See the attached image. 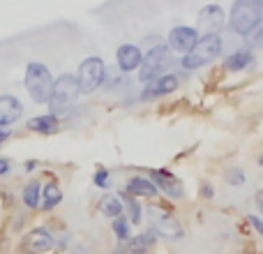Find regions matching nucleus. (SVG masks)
Instances as JSON below:
<instances>
[{
    "instance_id": "obj_1",
    "label": "nucleus",
    "mask_w": 263,
    "mask_h": 254,
    "mask_svg": "<svg viewBox=\"0 0 263 254\" xmlns=\"http://www.w3.org/2000/svg\"><path fill=\"white\" fill-rule=\"evenodd\" d=\"M263 0H233L229 23L231 30L240 37H250L256 28H261Z\"/></svg>"
},
{
    "instance_id": "obj_2",
    "label": "nucleus",
    "mask_w": 263,
    "mask_h": 254,
    "mask_svg": "<svg viewBox=\"0 0 263 254\" xmlns=\"http://www.w3.org/2000/svg\"><path fill=\"white\" fill-rule=\"evenodd\" d=\"M79 83L74 74H60L58 79L53 81V90H51V97L46 104L51 106V116L58 118V114H67L79 100Z\"/></svg>"
},
{
    "instance_id": "obj_3",
    "label": "nucleus",
    "mask_w": 263,
    "mask_h": 254,
    "mask_svg": "<svg viewBox=\"0 0 263 254\" xmlns=\"http://www.w3.org/2000/svg\"><path fill=\"white\" fill-rule=\"evenodd\" d=\"M23 83H26V90L35 104H46L49 102L51 90H53V77H51L49 67L44 63H28Z\"/></svg>"
},
{
    "instance_id": "obj_4",
    "label": "nucleus",
    "mask_w": 263,
    "mask_h": 254,
    "mask_svg": "<svg viewBox=\"0 0 263 254\" xmlns=\"http://www.w3.org/2000/svg\"><path fill=\"white\" fill-rule=\"evenodd\" d=\"M222 37L219 35H203L199 37V42L194 44V49L190 53L182 56V67L185 69H199L210 65L219 53H222Z\"/></svg>"
},
{
    "instance_id": "obj_5",
    "label": "nucleus",
    "mask_w": 263,
    "mask_h": 254,
    "mask_svg": "<svg viewBox=\"0 0 263 254\" xmlns=\"http://www.w3.org/2000/svg\"><path fill=\"white\" fill-rule=\"evenodd\" d=\"M171 65V51L168 46L164 44H157L155 49H150L148 53L141 58V65H139V79L143 83H153L155 79L164 77Z\"/></svg>"
},
{
    "instance_id": "obj_6",
    "label": "nucleus",
    "mask_w": 263,
    "mask_h": 254,
    "mask_svg": "<svg viewBox=\"0 0 263 254\" xmlns=\"http://www.w3.org/2000/svg\"><path fill=\"white\" fill-rule=\"evenodd\" d=\"M104 79H106V65L97 56H90V58H86L79 65L77 83H79V93H83V95L95 93L104 83Z\"/></svg>"
},
{
    "instance_id": "obj_7",
    "label": "nucleus",
    "mask_w": 263,
    "mask_h": 254,
    "mask_svg": "<svg viewBox=\"0 0 263 254\" xmlns=\"http://www.w3.org/2000/svg\"><path fill=\"white\" fill-rule=\"evenodd\" d=\"M148 220H150V229H153L155 233H159V236L173 238V241H180V238L185 236L180 222H178L171 213L162 210L159 206H150L148 208Z\"/></svg>"
},
{
    "instance_id": "obj_8",
    "label": "nucleus",
    "mask_w": 263,
    "mask_h": 254,
    "mask_svg": "<svg viewBox=\"0 0 263 254\" xmlns=\"http://www.w3.org/2000/svg\"><path fill=\"white\" fill-rule=\"evenodd\" d=\"M199 42V32L196 28L190 26H176L168 32V51H176V53H190L194 49V44Z\"/></svg>"
},
{
    "instance_id": "obj_9",
    "label": "nucleus",
    "mask_w": 263,
    "mask_h": 254,
    "mask_svg": "<svg viewBox=\"0 0 263 254\" xmlns=\"http://www.w3.org/2000/svg\"><path fill=\"white\" fill-rule=\"evenodd\" d=\"M224 26V9L219 5H205L199 12L196 19V32H203V35H217Z\"/></svg>"
},
{
    "instance_id": "obj_10",
    "label": "nucleus",
    "mask_w": 263,
    "mask_h": 254,
    "mask_svg": "<svg viewBox=\"0 0 263 254\" xmlns=\"http://www.w3.org/2000/svg\"><path fill=\"white\" fill-rule=\"evenodd\" d=\"M150 180H153V185L157 187V190H162L164 194L171 196V199H180V196L185 194V187H182L180 178H176L171 171L155 169V171H150Z\"/></svg>"
},
{
    "instance_id": "obj_11",
    "label": "nucleus",
    "mask_w": 263,
    "mask_h": 254,
    "mask_svg": "<svg viewBox=\"0 0 263 254\" xmlns=\"http://www.w3.org/2000/svg\"><path fill=\"white\" fill-rule=\"evenodd\" d=\"M53 247V236L46 227H37L23 238V252L26 254H44Z\"/></svg>"
},
{
    "instance_id": "obj_12",
    "label": "nucleus",
    "mask_w": 263,
    "mask_h": 254,
    "mask_svg": "<svg viewBox=\"0 0 263 254\" xmlns=\"http://www.w3.org/2000/svg\"><path fill=\"white\" fill-rule=\"evenodd\" d=\"M178 88V77L176 74H164V77L155 79L153 83H148V88L143 90L141 100L148 102V100H157V97H164L168 93H173Z\"/></svg>"
},
{
    "instance_id": "obj_13",
    "label": "nucleus",
    "mask_w": 263,
    "mask_h": 254,
    "mask_svg": "<svg viewBox=\"0 0 263 254\" xmlns=\"http://www.w3.org/2000/svg\"><path fill=\"white\" fill-rule=\"evenodd\" d=\"M23 116V104L14 95H0V127L14 125Z\"/></svg>"
},
{
    "instance_id": "obj_14",
    "label": "nucleus",
    "mask_w": 263,
    "mask_h": 254,
    "mask_svg": "<svg viewBox=\"0 0 263 254\" xmlns=\"http://www.w3.org/2000/svg\"><path fill=\"white\" fill-rule=\"evenodd\" d=\"M141 58H143V53H141V49L136 44H123L116 51V60H118L120 72H134V69H139Z\"/></svg>"
},
{
    "instance_id": "obj_15",
    "label": "nucleus",
    "mask_w": 263,
    "mask_h": 254,
    "mask_svg": "<svg viewBox=\"0 0 263 254\" xmlns=\"http://www.w3.org/2000/svg\"><path fill=\"white\" fill-rule=\"evenodd\" d=\"M26 127L30 132H37V134H55L60 130V120L55 116L46 114V116H35L26 123Z\"/></svg>"
},
{
    "instance_id": "obj_16",
    "label": "nucleus",
    "mask_w": 263,
    "mask_h": 254,
    "mask_svg": "<svg viewBox=\"0 0 263 254\" xmlns=\"http://www.w3.org/2000/svg\"><path fill=\"white\" fill-rule=\"evenodd\" d=\"M252 65H254V56H252L250 49L233 51V53L227 56V60H224V67H227L229 72H242V69L252 67Z\"/></svg>"
},
{
    "instance_id": "obj_17",
    "label": "nucleus",
    "mask_w": 263,
    "mask_h": 254,
    "mask_svg": "<svg viewBox=\"0 0 263 254\" xmlns=\"http://www.w3.org/2000/svg\"><path fill=\"white\" fill-rule=\"evenodd\" d=\"M157 187L153 185L150 178H143V176H134L129 178L127 183V194L129 196H157Z\"/></svg>"
},
{
    "instance_id": "obj_18",
    "label": "nucleus",
    "mask_w": 263,
    "mask_h": 254,
    "mask_svg": "<svg viewBox=\"0 0 263 254\" xmlns=\"http://www.w3.org/2000/svg\"><path fill=\"white\" fill-rule=\"evenodd\" d=\"M60 201H63V190H60L55 183H46L44 190H42V194H40L42 208H44V210H53Z\"/></svg>"
},
{
    "instance_id": "obj_19",
    "label": "nucleus",
    "mask_w": 263,
    "mask_h": 254,
    "mask_svg": "<svg viewBox=\"0 0 263 254\" xmlns=\"http://www.w3.org/2000/svg\"><path fill=\"white\" fill-rule=\"evenodd\" d=\"M157 243V233L150 229V231H145V233H139V236H134L129 241V252L132 254H145L150 250V247Z\"/></svg>"
},
{
    "instance_id": "obj_20",
    "label": "nucleus",
    "mask_w": 263,
    "mask_h": 254,
    "mask_svg": "<svg viewBox=\"0 0 263 254\" xmlns=\"http://www.w3.org/2000/svg\"><path fill=\"white\" fill-rule=\"evenodd\" d=\"M120 204H123V210H127L129 222L141 224V220H143V208H141V204L136 201V196H129L127 192H125L123 199H120Z\"/></svg>"
},
{
    "instance_id": "obj_21",
    "label": "nucleus",
    "mask_w": 263,
    "mask_h": 254,
    "mask_svg": "<svg viewBox=\"0 0 263 254\" xmlns=\"http://www.w3.org/2000/svg\"><path fill=\"white\" fill-rule=\"evenodd\" d=\"M40 194H42V185L37 180H30L26 187H23L21 199H23V204H26L28 208L35 210V208H40Z\"/></svg>"
},
{
    "instance_id": "obj_22",
    "label": "nucleus",
    "mask_w": 263,
    "mask_h": 254,
    "mask_svg": "<svg viewBox=\"0 0 263 254\" xmlns=\"http://www.w3.org/2000/svg\"><path fill=\"white\" fill-rule=\"evenodd\" d=\"M100 213L109 220H116L123 215V204H120L118 196H104V199L100 201Z\"/></svg>"
},
{
    "instance_id": "obj_23",
    "label": "nucleus",
    "mask_w": 263,
    "mask_h": 254,
    "mask_svg": "<svg viewBox=\"0 0 263 254\" xmlns=\"http://www.w3.org/2000/svg\"><path fill=\"white\" fill-rule=\"evenodd\" d=\"M114 233H116V238H118V241H123V243L129 241V222L123 217V215L114 220Z\"/></svg>"
},
{
    "instance_id": "obj_24",
    "label": "nucleus",
    "mask_w": 263,
    "mask_h": 254,
    "mask_svg": "<svg viewBox=\"0 0 263 254\" xmlns=\"http://www.w3.org/2000/svg\"><path fill=\"white\" fill-rule=\"evenodd\" d=\"M245 171H240V169H231V171H227V183L229 185H245Z\"/></svg>"
},
{
    "instance_id": "obj_25",
    "label": "nucleus",
    "mask_w": 263,
    "mask_h": 254,
    "mask_svg": "<svg viewBox=\"0 0 263 254\" xmlns=\"http://www.w3.org/2000/svg\"><path fill=\"white\" fill-rule=\"evenodd\" d=\"M92 183H95L97 187H109V185H111L109 171H106V169H97V171H95V178H92Z\"/></svg>"
},
{
    "instance_id": "obj_26",
    "label": "nucleus",
    "mask_w": 263,
    "mask_h": 254,
    "mask_svg": "<svg viewBox=\"0 0 263 254\" xmlns=\"http://www.w3.org/2000/svg\"><path fill=\"white\" fill-rule=\"evenodd\" d=\"M9 167H12V162H9L7 157H0V176L9 173Z\"/></svg>"
},
{
    "instance_id": "obj_27",
    "label": "nucleus",
    "mask_w": 263,
    "mask_h": 254,
    "mask_svg": "<svg viewBox=\"0 0 263 254\" xmlns=\"http://www.w3.org/2000/svg\"><path fill=\"white\" fill-rule=\"evenodd\" d=\"M250 222L254 224V229H256V231H259V233H263V224H261V220L256 217V215H252V217H250Z\"/></svg>"
},
{
    "instance_id": "obj_28",
    "label": "nucleus",
    "mask_w": 263,
    "mask_h": 254,
    "mask_svg": "<svg viewBox=\"0 0 263 254\" xmlns=\"http://www.w3.org/2000/svg\"><path fill=\"white\" fill-rule=\"evenodd\" d=\"M201 194H203L205 199H213V187H210V185H203V187H201Z\"/></svg>"
},
{
    "instance_id": "obj_29",
    "label": "nucleus",
    "mask_w": 263,
    "mask_h": 254,
    "mask_svg": "<svg viewBox=\"0 0 263 254\" xmlns=\"http://www.w3.org/2000/svg\"><path fill=\"white\" fill-rule=\"evenodd\" d=\"M7 139H9V130H3V127H0V146H3Z\"/></svg>"
},
{
    "instance_id": "obj_30",
    "label": "nucleus",
    "mask_w": 263,
    "mask_h": 254,
    "mask_svg": "<svg viewBox=\"0 0 263 254\" xmlns=\"http://www.w3.org/2000/svg\"><path fill=\"white\" fill-rule=\"evenodd\" d=\"M35 167H37V162H28V164H26V169H28V171H32V169H35Z\"/></svg>"
}]
</instances>
